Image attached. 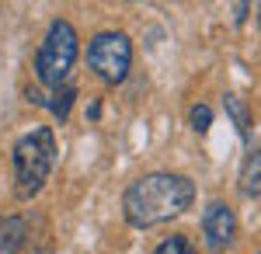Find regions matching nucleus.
<instances>
[{"label":"nucleus","instance_id":"1","mask_svg":"<svg viewBox=\"0 0 261 254\" xmlns=\"http://www.w3.org/2000/svg\"><path fill=\"white\" fill-rule=\"evenodd\" d=\"M195 202V181L178 171H153V174L136 177L122 192V216L129 226L150 230L171 223L192 209Z\"/></svg>","mask_w":261,"mask_h":254},{"label":"nucleus","instance_id":"2","mask_svg":"<svg viewBox=\"0 0 261 254\" xmlns=\"http://www.w3.org/2000/svg\"><path fill=\"white\" fill-rule=\"evenodd\" d=\"M60 160V143L49 125H35L24 136H18L11 150V171H14V195L21 202H32L45 188V181L53 174Z\"/></svg>","mask_w":261,"mask_h":254},{"label":"nucleus","instance_id":"3","mask_svg":"<svg viewBox=\"0 0 261 254\" xmlns=\"http://www.w3.org/2000/svg\"><path fill=\"white\" fill-rule=\"evenodd\" d=\"M77 56H81V35L70 21L56 18L49 28H45V39L39 45V56H35V77L39 84L60 91L70 70L77 66Z\"/></svg>","mask_w":261,"mask_h":254},{"label":"nucleus","instance_id":"4","mask_svg":"<svg viewBox=\"0 0 261 254\" xmlns=\"http://www.w3.org/2000/svg\"><path fill=\"white\" fill-rule=\"evenodd\" d=\"M87 66L98 73V80L119 87L133 70V39L125 32H115V28L98 32L87 45Z\"/></svg>","mask_w":261,"mask_h":254},{"label":"nucleus","instance_id":"5","mask_svg":"<svg viewBox=\"0 0 261 254\" xmlns=\"http://www.w3.org/2000/svg\"><path fill=\"white\" fill-rule=\"evenodd\" d=\"M202 237L209 244V251H226L233 240H237V213L226 206V202H209L202 209Z\"/></svg>","mask_w":261,"mask_h":254},{"label":"nucleus","instance_id":"6","mask_svg":"<svg viewBox=\"0 0 261 254\" xmlns=\"http://www.w3.org/2000/svg\"><path fill=\"white\" fill-rule=\"evenodd\" d=\"M28 237V223L21 216H4L0 219V254H21Z\"/></svg>","mask_w":261,"mask_h":254},{"label":"nucleus","instance_id":"7","mask_svg":"<svg viewBox=\"0 0 261 254\" xmlns=\"http://www.w3.org/2000/svg\"><path fill=\"white\" fill-rule=\"evenodd\" d=\"M237 188L247 198H261V150H251L241 164V174H237Z\"/></svg>","mask_w":261,"mask_h":254},{"label":"nucleus","instance_id":"8","mask_svg":"<svg viewBox=\"0 0 261 254\" xmlns=\"http://www.w3.org/2000/svg\"><path fill=\"white\" fill-rule=\"evenodd\" d=\"M223 105H226V115L233 118V125H237L241 139H247V133H251V108H247V101L237 98V94H226Z\"/></svg>","mask_w":261,"mask_h":254},{"label":"nucleus","instance_id":"9","mask_svg":"<svg viewBox=\"0 0 261 254\" xmlns=\"http://www.w3.org/2000/svg\"><path fill=\"white\" fill-rule=\"evenodd\" d=\"M73 98H77V87L63 84L60 91H53V101H45V108L60 118V122H66V118H70V105H73Z\"/></svg>","mask_w":261,"mask_h":254},{"label":"nucleus","instance_id":"10","mask_svg":"<svg viewBox=\"0 0 261 254\" xmlns=\"http://www.w3.org/2000/svg\"><path fill=\"white\" fill-rule=\"evenodd\" d=\"M153 254H195V247H192V240L185 234H174V237H167V240H161Z\"/></svg>","mask_w":261,"mask_h":254},{"label":"nucleus","instance_id":"11","mask_svg":"<svg viewBox=\"0 0 261 254\" xmlns=\"http://www.w3.org/2000/svg\"><path fill=\"white\" fill-rule=\"evenodd\" d=\"M188 118H192V129H195V133H209V125H213V108H209V105H192Z\"/></svg>","mask_w":261,"mask_h":254},{"label":"nucleus","instance_id":"12","mask_svg":"<svg viewBox=\"0 0 261 254\" xmlns=\"http://www.w3.org/2000/svg\"><path fill=\"white\" fill-rule=\"evenodd\" d=\"M258 28H261V4H258Z\"/></svg>","mask_w":261,"mask_h":254},{"label":"nucleus","instance_id":"13","mask_svg":"<svg viewBox=\"0 0 261 254\" xmlns=\"http://www.w3.org/2000/svg\"><path fill=\"white\" fill-rule=\"evenodd\" d=\"M258 254H261V251H258Z\"/></svg>","mask_w":261,"mask_h":254}]
</instances>
